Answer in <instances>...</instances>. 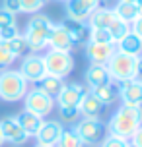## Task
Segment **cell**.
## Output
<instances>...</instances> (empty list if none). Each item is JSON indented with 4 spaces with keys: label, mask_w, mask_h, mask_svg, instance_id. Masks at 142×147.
<instances>
[{
    "label": "cell",
    "mask_w": 142,
    "mask_h": 147,
    "mask_svg": "<svg viewBox=\"0 0 142 147\" xmlns=\"http://www.w3.org/2000/svg\"><path fill=\"white\" fill-rule=\"evenodd\" d=\"M57 147H84V143L74 130H62V136H60Z\"/></svg>",
    "instance_id": "27"
},
{
    "label": "cell",
    "mask_w": 142,
    "mask_h": 147,
    "mask_svg": "<svg viewBox=\"0 0 142 147\" xmlns=\"http://www.w3.org/2000/svg\"><path fill=\"white\" fill-rule=\"evenodd\" d=\"M130 31L134 33V35H138L142 39V16H138L134 22L130 23Z\"/></svg>",
    "instance_id": "36"
},
{
    "label": "cell",
    "mask_w": 142,
    "mask_h": 147,
    "mask_svg": "<svg viewBox=\"0 0 142 147\" xmlns=\"http://www.w3.org/2000/svg\"><path fill=\"white\" fill-rule=\"evenodd\" d=\"M117 52L115 43H86V56L91 64H107L109 58Z\"/></svg>",
    "instance_id": "11"
},
{
    "label": "cell",
    "mask_w": 142,
    "mask_h": 147,
    "mask_svg": "<svg viewBox=\"0 0 142 147\" xmlns=\"http://www.w3.org/2000/svg\"><path fill=\"white\" fill-rule=\"evenodd\" d=\"M20 35V29H18V25H8V27H2L0 29V41H4V43H8V41H12L14 37Z\"/></svg>",
    "instance_id": "33"
},
{
    "label": "cell",
    "mask_w": 142,
    "mask_h": 147,
    "mask_svg": "<svg viewBox=\"0 0 142 147\" xmlns=\"http://www.w3.org/2000/svg\"><path fill=\"white\" fill-rule=\"evenodd\" d=\"M16 120L20 122V126L23 128V132L27 134V136H37V132H39V128H41V124H43V118L41 116H37V114H33V112H29V110H25L23 109L18 116H16Z\"/></svg>",
    "instance_id": "20"
},
{
    "label": "cell",
    "mask_w": 142,
    "mask_h": 147,
    "mask_svg": "<svg viewBox=\"0 0 142 147\" xmlns=\"http://www.w3.org/2000/svg\"><path fill=\"white\" fill-rule=\"evenodd\" d=\"M113 12H115V16H117L119 20H123V22H127V23H132L136 18H138V10H136L134 2L119 0V2L115 4V8H113Z\"/></svg>",
    "instance_id": "23"
},
{
    "label": "cell",
    "mask_w": 142,
    "mask_h": 147,
    "mask_svg": "<svg viewBox=\"0 0 142 147\" xmlns=\"http://www.w3.org/2000/svg\"><path fill=\"white\" fill-rule=\"evenodd\" d=\"M22 4V12L25 14H37L41 8L47 4V0H20Z\"/></svg>",
    "instance_id": "31"
},
{
    "label": "cell",
    "mask_w": 142,
    "mask_h": 147,
    "mask_svg": "<svg viewBox=\"0 0 142 147\" xmlns=\"http://www.w3.org/2000/svg\"><path fill=\"white\" fill-rule=\"evenodd\" d=\"M23 107L25 110H29L37 116L45 118L47 114L53 112V107H55V99L49 97L47 93H43L41 89L33 87V89H27V93L23 97Z\"/></svg>",
    "instance_id": "6"
},
{
    "label": "cell",
    "mask_w": 142,
    "mask_h": 147,
    "mask_svg": "<svg viewBox=\"0 0 142 147\" xmlns=\"http://www.w3.org/2000/svg\"><path fill=\"white\" fill-rule=\"evenodd\" d=\"M109 81H113V80H111L109 70H107L105 64H90V68L86 70V83L90 85V89L105 85Z\"/></svg>",
    "instance_id": "16"
},
{
    "label": "cell",
    "mask_w": 142,
    "mask_h": 147,
    "mask_svg": "<svg viewBox=\"0 0 142 147\" xmlns=\"http://www.w3.org/2000/svg\"><path fill=\"white\" fill-rule=\"evenodd\" d=\"M8 49L12 51L16 58H20V56H25L27 52H29V47H27V41H25V37L20 33L18 37H14L12 41H8Z\"/></svg>",
    "instance_id": "25"
},
{
    "label": "cell",
    "mask_w": 142,
    "mask_h": 147,
    "mask_svg": "<svg viewBox=\"0 0 142 147\" xmlns=\"http://www.w3.org/2000/svg\"><path fill=\"white\" fill-rule=\"evenodd\" d=\"M136 62H138V56H130V54H125V52H115L109 62L105 64L107 70H109V76H111L113 81H128L138 78V72H136Z\"/></svg>",
    "instance_id": "4"
},
{
    "label": "cell",
    "mask_w": 142,
    "mask_h": 147,
    "mask_svg": "<svg viewBox=\"0 0 142 147\" xmlns=\"http://www.w3.org/2000/svg\"><path fill=\"white\" fill-rule=\"evenodd\" d=\"M53 29V22L43 14H35L31 18L27 25H25V41H27V47H29V52H39L43 51L49 43V35H51Z\"/></svg>",
    "instance_id": "2"
},
{
    "label": "cell",
    "mask_w": 142,
    "mask_h": 147,
    "mask_svg": "<svg viewBox=\"0 0 142 147\" xmlns=\"http://www.w3.org/2000/svg\"><path fill=\"white\" fill-rule=\"evenodd\" d=\"M74 132L78 134L82 143H99L103 136V124L99 118H82L76 124Z\"/></svg>",
    "instance_id": "8"
},
{
    "label": "cell",
    "mask_w": 142,
    "mask_h": 147,
    "mask_svg": "<svg viewBox=\"0 0 142 147\" xmlns=\"http://www.w3.org/2000/svg\"><path fill=\"white\" fill-rule=\"evenodd\" d=\"M127 143H128V140L109 134V136H107V138L101 141V145H99V147H127Z\"/></svg>",
    "instance_id": "32"
},
{
    "label": "cell",
    "mask_w": 142,
    "mask_h": 147,
    "mask_svg": "<svg viewBox=\"0 0 142 147\" xmlns=\"http://www.w3.org/2000/svg\"><path fill=\"white\" fill-rule=\"evenodd\" d=\"M35 87L41 89L43 93H47L49 97L57 99V97H59V93L62 91V87H64V81H62V78H57V76L45 74V76H43L37 83H35Z\"/></svg>",
    "instance_id": "21"
},
{
    "label": "cell",
    "mask_w": 142,
    "mask_h": 147,
    "mask_svg": "<svg viewBox=\"0 0 142 147\" xmlns=\"http://www.w3.org/2000/svg\"><path fill=\"white\" fill-rule=\"evenodd\" d=\"M130 141H132V143H134L136 147H142V126L138 128V130H136L134 134H132V138H130Z\"/></svg>",
    "instance_id": "37"
},
{
    "label": "cell",
    "mask_w": 142,
    "mask_h": 147,
    "mask_svg": "<svg viewBox=\"0 0 142 147\" xmlns=\"http://www.w3.org/2000/svg\"><path fill=\"white\" fill-rule=\"evenodd\" d=\"M62 27L66 29L68 37H70V41H72V45L74 47H80V45L88 43V25H86V22H78V20H70V18H66L64 22H62Z\"/></svg>",
    "instance_id": "14"
},
{
    "label": "cell",
    "mask_w": 142,
    "mask_h": 147,
    "mask_svg": "<svg viewBox=\"0 0 142 147\" xmlns=\"http://www.w3.org/2000/svg\"><path fill=\"white\" fill-rule=\"evenodd\" d=\"M35 147H47V145H39V143H37V145H35Z\"/></svg>",
    "instance_id": "42"
},
{
    "label": "cell",
    "mask_w": 142,
    "mask_h": 147,
    "mask_svg": "<svg viewBox=\"0 0 142 147\" xmlns=\"http://www.w3.org/2000/svg\"><path fill=\"white\" fill-rule=\"evenodd\" d=\"M16 56L12 54V51L8 49V43H4V41H0V68L2 70H6L8 66H12L14 64Z\"/></svg>",
    "instance_id": "28"
},
{
    "label": "cell",
    "mask_w": 142,
    "mask_h": 147,
    "mask_svg": "<svg viewBox=\"0 0 142 147\" xmlns=\"http://www.w3.org/2000/svg\"><path fill=\"white\" fill-rule=\"evenodd\" d=\"M88 41H91V43H113V37L109 29H90Z\"/></svg>",
    "instance_id": "29"
},
{
    "label": "cell",
    "mask_w": 142,
    "mask_h": 147,
    "mask_svg": "<svg viewBox=\"0 0 142 147\" xmlns=\"http://www.w3.org/2000/svg\"><path fill=\"white\" fill-rule=\"evenodd\" d=\"M18 72L23 76V80L27 83H37L43 76L47 74L45 70V62H43V56H39L37 52H31V54H25L22 60V66Z\"/></svg>",
    "instance_id": "7"
},
{
    "label": "cell",
    "mask_w": 142,
    "mask_h": 147,
    "mask_svg": "<svg viewBox=\"0 0 142 147\" xmlns=\"http://www.w3.org/2000/svg\"><path fill=\"white\" fill-rule=\"evenodd\" d=\"M119 97L123 99V105L142 107V80L134 78V80H128V81H121Z\"/></svg>",
    "instance_id": "10"
},
{
    "label": "cell",
    "mask_w": 142,
    "mask_h": 147,
    "mask_svg": "<svg viewBox=\"0 0 142 147\" xmlns=\"http://www.w3.org/2000/svg\"><path fill=\"white\" fill-rule=\"evenodd\" d=\"M128 31H130V23L123 22V20H119V18L109 25V33H111V37H113V43H119Z\"/></svg>",
    "instance_id": "26"
},
{
    "label": "cell",
    "mask_w": 142,
    "mask_h": 147,
    "mask_svg": "<svg viewBox=\"0 0 142 147\" xmlns=\"http://www.w3.org/2000/svg\"><path fill=\"white\" fill-rule=\"evenodd\" d=\"M136 10H138V16H142V0H136Z\"/></svg>",
    "instance_id": "39"
},
{
    "label": "cell",
    "mask_w": 142,
    "mask_h": 147,
    "mask_svg": "<svg viewBox=\"0 0 142 147\" xmlns=\"http://www.w3.org/2000/svg\"><path fill=\"white\" fill-rule=\"evenodd\" d=\"M0 132L4 136V141L12 143V145H23L29 140V136L23 132V128L20 122L16 120V116H6L0 120Z\"/></svg>",
    "instance_id": "9"
},
{
    "label": "cell",
    "mask_w": 142,
    "mask_h": 147,
    "mask_svg": "<svg viewBox=\"0 0 142 147\" xmlns=\"http://www.w3.org/2000/svg\"><path fill=\"white\" fill-rule=\"evenodd\" d=\"M4 143H6V141H4V136H2V132H0V147L4 145Z\"/></svg>",
    "instance_id": "40"
},
{
    "label": "cell",
    "mask_w": 142,
    "mask_h": 147,
    "mask_svg": "<svg viewBox=\"0 0 142 147\" xmlns=\"http://www.w3.org/2000/svg\"><path fill=\"white\" fill-rule=\"evenodd\" d=\"M2 8L10 12V14H20L22 12V4H20V0H2Z\"/></svg>",
    "instance_id": "34"
},
{
    "label": "cell",
    "mask_w": 142,
    "mask_h": 147,
    "mask_svg": "<svg viewBox=\"0 0 142 147\" xmlns=\"http://www.w3.org/2000/svg\"><path fill=\"white\" fill-rule=\"evenodd\" d=\"M59 110H60V118H62L64 122H68V124L78 122V118L82 116L78 107H59Z\"/></svg>",
    "instance_id": "30"
},
{
    "label": "cell",
    "mask_w": 142,
    "mask_h": 147,
    "mask_svg": "<svg viewBox=\"0 0 142 147\" xmlns=\"http://www.w3.org/2000/svg\"><path fill=\"white\" fill-rule=\"evenodd\" d=\"M136 72H138V80H142V56H138V62H136Z\"/></svg>",
    "instance_id": "38"
},
{
    "label": "cell",
    "mask_w": 142,
    "mask_h": 147,
    "mask_svg": "<svg viewBox=\"0 0 142 147\" xmlns=\"http://www.w3.org/2000/svg\"><path fill=\"white\" fill-rule=\"evenodd\" d=\"M105 105L97 99L94 93H86L84 95V99L80 101V105H78V109H80V114H82L84 118H99V114H101V110H103Z\"/></svg>",
    "instance_id": "18"
},
{
    "label": "cell",
    "mask_w": 142,
    "mask_h": 147,
    "mask_svg": "<svg viewBox=\"0 0 142 147\" xmlns=\"http://www.w3.org/2000/svg\"><path fill=\"white\" fill-rule=\"evenodd\" d=\"M14 23H16V16L6 12L4 8H0V29L8 27V25H14Z\"/></svg>",
    "instance_id": "35"
},
{
    "label": "cell",
    "mask_w": 142,
    "mask_h": 147,
    "mask_svg": "<svg viewBox=\"0 0 142 147\" xmlns=\"http://www.w3.org/2000/svg\"><path fill=\"white\" fill-rule=\"evenodd\" d=\"M27 81L18 70H2L0 72V99L6 103L22 101L27 93Z\"/></svg>",
    "instance_id": "3"
},
{
    "label": "cell",
    "mask_w": 142,
    "mask_h": 147,
    "mask_svg": "<svg viewBox=\"0 0 142 147\" xmlns=\"http://www.w3.org/2000/svg\"><path fill=\"white\" fill-rule=\"evenodd\" d=\"M43 62H45V70L47 74L51 76H57V78H66L68 74L74 70V58L70 52L64 51H49L43 56Z\"/></svg>",
    "instance_id": "5"
},
{
    "label": "cell",
    "mask_w": 142,
    "mask_h": 147,
    "mask_svg": "<svg viewBox=\"0 0 142 147\" xmlns=\"http://www.w3.org/2000/svg\"><path fill=\"white\" fill-rule=\"evenodd\" d=\"M125 2H136V0H125Z\"/></svg>",
    "instance_id": "43"
},
{
    "label": "cell",
    "mask_w": 142,
    "mask_h": 147,
    "mask_svg": "<svg viewBox=\"0 0 142 147\" xmlns=\"http://www.w3.org/2000/svg\"><path fill=\"white\" fill-rule=\"evenodd\" d=\"M64 2H66V0H64Z\"/></svg>",
    "instance_id": "44"
},
{
    "label": "cell",
    "mask_w": 142,
    "mask_h": 147,
    "mask_svg": "<svg viewBox=\"0 0 142 147\" xmlns=\"http://www.w3.org/2000/svg\"><path fill=\"white\" fill-rule=\"evenodd\" d=\"M88 20H90V29H109V25L117 20V16L111 8H96Z\"/></svg>",
    "instance_id": "17"
},
{
    "label": "cell",
    "mask_w": 142,
    "mask_h": 147,
    "mask_svg": "<svg viewBox=\"0 0 142 147\" xmlns=\"http://www.w3.org/2000/svg\"><path fill=\"white\" fill-rule=\"evenodd\" d=\"M86 93L88 91L84 89L82 83H64L62 91L59 93V97L55 101L59 103V107H78Z\"/></svg>",
    "instance_id": "13"
},
{
    "label": "cell",
    "mask_w": 142,
    "mask_h": 147,
    "mask_svg": "<svg viewBox=\"0 0 142 147\" xmlns=\"http://www.w3.org/2000/svg\"><path fill=\"white\" fill-rule=\"evenodd\" d=\"M142 126V107H130L123 105L113 118L109 120V134L119 136L125 140H130L132 134Z\"/></svg>",
    "instance_id": "1"
},
{
    "label": "cell",
    "mask_w": 142,
    "mask_h": 147,
    "mask_svg": "<svg viewBox=\"0 0 142 147\" xmlns=\"http://www.w3.org/2000/svg\"><path fill=\"white\" fill-rule=\"evenodd\" d=\"M66 14L70 20H78V22H86L90 18L91 10L82 0H66Z\"/></svg>",
    "instance_id": "24"
},
{
    "label": "cell",
    "mask_w": 142,
    "mask_h": 147,
    "mask_svg": "<svg viewBox=\"0 0 142 147\" xmlns=\"http://www.w3.org/2000/svg\"><path fill=\"white\" fill-rule=\"evenodd\" d=\"M115 47L119 52H125L130 56H142V39L138 35H134L132 31H128L119 43H115Z\"/></svg>",
    "instance_id": "19"
},
{
    "label": "cell",
    "mask_w": 142,
    "mask_h": 147,
    "mask_svg": "<svg viewBox=\"0 0 142 147\" xmlns=\"http://www.w3.org/2000/svg\"><path fill=\"white\" fill-rule=\"evenodd\" d=\"M127 147H136V145L132 143V141H128V143H127Z\"/></svg>",
    "instance_id": "41"
},
{
    "label": "cell",
    "mask_w": 142,
    "mask_h": 147,
    "mask_svg": "<svg viewBox=\"0 0 142 147\" xmlns=\"http://www.w3.org/2000/svg\"><path fill=\"white\" fill-rule=\"evenodd\" d=\"M47 47H51L53 51H64V52H70L72 49H74V45H72V41H70V37H68L66 29L62 27V23L53 25Z\"/></svg>",
    "instance_id": "15"
},
{
    "label": "cell",
    "mask_w": 142,
    "mask_h": 147,
    "mask_svg": "<svg viewBox=\"0 0 142 147\" xmlns=\"http://www.w3.org/2000/svg\"><path fill=\"white\" fill-rule=\"evenodd\" d=\"M62 124L57 120H43V124L37 132V143L39 145H47V147H57L60 136H62Z\"/></svg>",
    "instance_id": "12"
},
{
    "label": "cell",
    "mask_w": 142,
    "mask_h": 147,
    "mask_svg": "<svg viewBox=\"0 0 142 147\" xmlns=\"http://www.w3.org/2000/svg\"><path fill=\"white\" fill-rule=\"evenodd\" d=\"M90 93H94V95H96L103 105H111V103H115V101L119 99V83L109 81V83H105V85L94 87Z\"/></svg>",
    "instance_id": "22"
}]
</instances>
